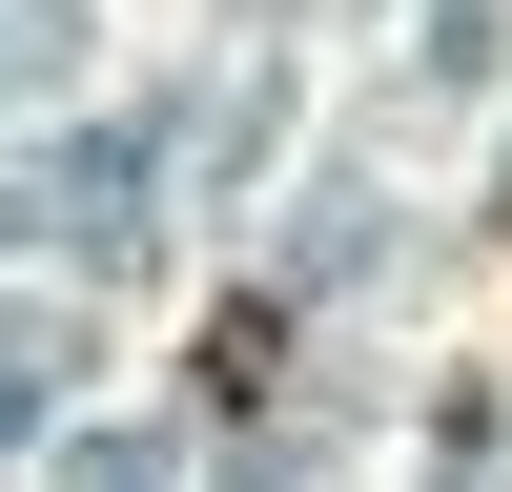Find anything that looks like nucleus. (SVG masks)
I'll return each mask as SVG.
<instances>
[{
  "mask_svg": "<svg viewBox=\"0 0 512 492\" xmlns=\"http://www.w3.org/2000/svg\"><path fill=\"white\" fill-rule=\"evenodd\" d=\"M267 369H287V308H226V328H205V410H267Z\"/></svg>",
  "mask_w": 512,
  "mask_h": 492,
  "instance_id": "obj_1",
  "label": "nucleus"
}]
</instances>
